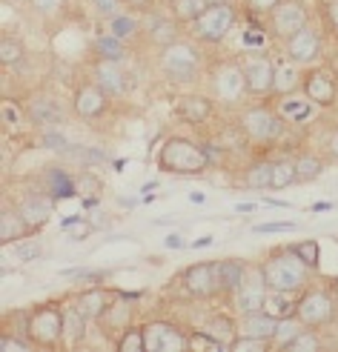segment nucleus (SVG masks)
Here are the masks:
<instances>
[{
  "label": "nucleus",
  "instance_id": "obj_46",
  "mask_svg": "<svg viewBox=\"0 0 338 352\" xmlns=\"http://www.w3.org/2000/svg\"><path fill=\"white\" fill-rule=\"evenodd\" d=\"M209 329H215V336H226V332L233 329V321H229V318H215L209 324Z\"/></svg>",
  "mask_w": 338,
  "mask_h": 352
},
{
  "label": "nucleus",
  "instance_id": "obj_37",
  "mask_svg": "<svg viewBox=\"0 0 338 352\" xmlns=\"http://www.w3.org/2000/svg\"><path fill=\"white\" fill-rule=\"evenodd\" d=\"M49 184H52V195H55V198H72L75 195V184L69 181L61 169H55L49 175Z\"/></svg>",
  "mask_w": 338,
  "mask_h": 352
},
{
  "label": "nucleus",
  "instance_id": "obj_40",
  "mask_svg": "<svg viewBox=\"0 0 338 352\" xmlns=\"http://www.w3.org/2000/svg\"><path fill=\"white\" fill-rule=\"evenodd\" d=\"M293 252L307 263V267H318V243L315 241H304V243H295Z\"/></svg>",
  "mask_w": 338,
  "mask_h": 352
},
{
  "label": "nucleus",
  "instance_id": "obj_14",
  "mask_svg": "<svg viewBox=\"0 0 338 352\" xmlns=\"http://www.w3.org/2000/svg\"><path fill=\"white\" fill-rule=\"evenodd\" d=\"M244 129L250 132L253 140H270L281 132V123L266 109H250L244 115Z\"/></svg>",
  "mask_w": 338,
  "mask_h": 352
},
{
  "label": "nucleus",
  "instance_id": "obj_45",
  "mask_svg": "<svg viewBox=\"0 0 338 352\" xmlns=\"http://www.w3.org/2000/svg\"><path fill=\"white\" fill-rule=\"evenodd\" d=\"M278 3H281V0H250V9H255V12H273Z\"/></svg>",
  "mask_w": 338,
  "mask_h": 352
},
{
  "label": "nucleus",
  "instance_id": "obj_42",
  "mask_svg": "<svg viewBox=\"0 0 338 352\" xmlns=\"http://www.w3.org/2000/svg\"><path fill=\"white\" fill-rule=\"evenodd\" d=\"M92 6L101 17H109V21L120 14V0H92Z\"/></svg>",
  "mask_w": 338,
  "mask_h": 352
},
{
  "label": "nucleus",
  "instance_id": "obj_21",
  "mask_svg": "<svg viewBox=\"0 0 338 352\" xmlns=\"http://www.w3.org/2000/svg\"><path fill=\"white\" fill-rule=\"evenodd\" d=\"M207 6H209L207 0H172V14H175V21L195 23L207 12Z\"/></svg>",
  "mask_w": 338,
  "mask_h": 352
},
{
  "label": "nucleus",
  "instance_id": "obj_28",
  "mask_svg": "<svg viewBox=\"0 0 338 352\" xmlns=\"http://www.w3.org/2000/svg\"><path fill=\"white\" fill-rule=\"evenodd\" d=\"M266 312L273 315V318H281V321H287L290 315L295 312V304H290V298H287V292H275V295H270L266 298Z\"/></svg>",
  "mask_w": 338,
  "mask_h": 352
},
{
  "label": "nucleus",
  "instance_id": "obj_30",
  "mask_svg": "<svg viewBox=\"0 0 338 352\" xmlns=\"http://www.w3.org/2000/svg\"><path fill=\"white\" fill-rule=\"evenodd\" d=\"M95 52L103 58V60H120L123 58V43L120 38H115V34H109V38H98L95 41Z\"/></svg>",
  "mask_w": 338,
  "mask_h": 352
},
{
  "label": "nucleus",
  "instance_id": "obj_11",
  "mask_svg": "<svg viewBox=\"0 0 338 352\" xmlns=\"http://www.w3.org/2000/svg\"><path fill=\"white\" fill-rule=\"evenodd\" d=\"M244 86L253 95H264L275 86V69L270 63V58H255L244 66Z\"/></svg>",
  "mask_w": 338,
  "mask_h": 352
},
{
  "label": "nucleus",
  "instance_id": "obj_47",
  "mask_svg": "<svg viewBox=\"0 0 338 352\" xmlns=\"http://www.w3.org/2000/svg\"><path fill=\"white\" fill-rule=\"evenodd\" d=\"M324 14H327V21L332 26H338V0H330V3H324Z\"/></svg>",
  "mask_w": 338,
  "mask_h": 352
},
{
  "label": "nucleus",
  "instance_id": "obj_27",
  "mask_svg": "<svg viewBox=\"0 0 338 352\" xmlns=\"http://www.w3.org/2000/svg\"><path fill=\"white\" fill-rule=\"evenodd\" d=\"M149 41L158 43V46H172V43H178V26H175V21H158V23L149 29Z\"/></svg>",
  "mask_w": 338,
  "mask_h": 352
},
{
  "label": "nucleus",
  "instance_id": "obj_35",
  "mask_svg": "<svg viewBox=\"0 0 338 352\" xmlns=\"http://www.w3.org/2000/svg\"><path fill=\"white\" fill-rule=\"evenodd\" d=\"M129 312H132V309H129L127 304H115V307H109V309L101 315V318H103V327H106V329H115L118 324H120V327H127V324H129Z\"/></svg>",
  "mask_w": 338,
  "mask_h": 352
},
{
  "label": "nucleus",
  "instance_id": "obj_26",
  "mask_svg": "<svg viewBox=\"0 0 338 352\" xmlns=\"http://www.w3.org/2000/svg\"><path fill=\"white\" fill-rule=\"evenodd\" d=\"M295 86H301V75H298V63H281L275 69V89L278 92H290L295 89Z\"/></svg>",
  "mask_w": 338,
  "mask_h": 352
},
{
  "label": "nucleus",
  "instance_id": "obj_15",
  "mask_svg": "<svg viewBox=\"0 0 338 352\" xmlns=\"http://www.w3.org/2000/svg\"><path fill=\"white\" fill-rule=\"evenodd\" d=\"M304 95L318 107H330L335 100V83L327 72H310L304 78Z\"/></svg>",
  "mask_w": 338,
  "mask_h": 352
},
{
  "label": "nucleus",
  "instance_id": "obj_55",
  "mask_svg": "<svg viewBox=\"0 0 338 352\" xmlns=\"http://www.w3.org/2000/svg\"><path fill=\"white\" fill-rule=\"evenodd\" d=\"M209 243H212V235H204V238H198L192 243V250H201V246H209Z\"/></svg>",
  "mask_w": 338,
  "mask_h": 352
},
{
  "label": "nucleus",
  "instance_id": "obj_54",
  "mask_svg": "<svg viewBox=\"0 0 338 352\" xmlns=\"http://www.w3.org/2000/svg\"><path fill=\"white\" fill-rule=\"evenodd\" d=\"M330 155H332V157H338V132H332V135H330Z\"/></svg>",
  "mask_w": 338,
  "mask_h": 352
},
{
  "label": "nucleus",
  "instance_id": "obj_18",
  "mask_svg": "<svg viewBox=\"0 0 338 352\" xmlns=\"http://www.w3.org/2000/svg\"><path fill=\"white\" fill-rule=\"evenodd\" d=\"M218 275H221V292H226V295H235L238 292V287L244 284V275H246V270H244V263L241 261H218Z\"/></svg>",
  "mask_w": 338,
  "mask_h": 352
},
{
  "label": "nucleus",
  "instance_id": "obj_38",
  "mask_svg": "<svg viewBox=\"0 0 338 352\" xmlns=\"http://www.w3.org/2000/svg\"><path fill=\"white\" fill-rule=\"evenodd\" d=\"M293 181H298V178H295V164L278 161V164L273 166V186L281 189V186H287V184H293Z\"/></svg>",
  "mask_w": 338,
  "mask_h": 352
},
{
  "label": "nucleus",
  "instance_id": "obj_49",
  "mask_svg": "<svg viewBox=\"0 0 338 352\" xmlns=\"http://www.w3.org/2000/svg\"><path fill=\"white\" fill-rule=\"evenodd\" d=\"M46 144H49L52 149H58V152H66V146H69V144H66V140H63L61 135H52V132L46 135Z\"/></svg>",
  "mask_w": 338,
  "mask_h": 352
},
{
  "label": "nucleus",
  "instance_id": "obj_33",
  "mask_svg": "<svg viewBox=\"0 0 338 352\" xmlns=\"http://www.w3.org/2000/svg\"><path fill=\"white\" fill-rule=\"evenodd\" d=\"M318 175H321V161H318V157L304 155L301 161H295V178L298 181H313Z\"/></svg>",
  "mask_w": 338,
  "mask_h": 352
},
{
  "label": "nucleus",
  "instance_id": "obj_23",
  "mask_svg": "<svg viewBox=\"0 0 338 352\" xmlns=\"http://www.w3.org/2000/svg\"><path fill=\"white\" fill-rule=\"evenodd\" d=\"M29 115H32L34 123H43V126H49V123H58V118H61V112H58V107H55V100H49V98L32 100Z\"/></svg>",
  "mask_w": 338,
  "mask_h": 352
},
{
  "label": "nucleus",
  "instance_id": "obj_4",
  "mask_svg": "<svg viewBox=\"0 0 338 352\" xmlns=\"http://www.w3.org/2000/svg\"><path fill=\"white\" fill-rule=\"evenodd\" d=\"M161 69L172 80H192L195 75H198V69H201V55H198V49L189 46V43L164 46Z\"/></svg>",
  "mask_w": 338,
  "mask_h": 352
},
{
  "label": "nucleus",
  "instance_id": "obj_1",
  "mask_svg": "<svg viewBox=\"0 0 338 352\" xmlns=\"http://www.w3.org/2000/svg\"><path fill=\"white\" fill-rule=\"evenodd\" d=\"M264 278H266V287L275 292H298L307 284V263L293 250L278 252L273 261L264 263Z\"/></svg>",
  "mask_w": 338,
  "mask_h": 352
},
{
  "label": "nucleus",
  "instance_id": "obj_9",
  "mask_svg": "<svg viewBox=\"0 0 338 352\" xmlns=\"http://www.w3.org/2000/svg\"><path fill=\"white\" fill-rule=\"evenodd\" d=\"M235 304H238V309L244 315L264 309V304H266V278H264V270H258L253 275H244V284L235 292Z\"/></svg>",
  "mask_w": 338,
  "mask_h": 352
},
{
  "label": "nucleus",
  "instance_id": "obj_48",
  "mask_svg": "<svg viewBox=\"0 0 338 352\" xmlns=\"http://www.w3.org/2000/svg\"><path fill=\"white\" fill-rule=\"evenodd\" d=\"M58 3H61V0H32V9L34 12H52Z\"/></svg>",
  "mask_w": 338,
  "mask_h": 352
},
{
  "label": "nucleus",
  "instance_id": "obj_34",
  "mask_svg": "<svg viewBox=\"0 0 338 352\" xmlns=\"http://www.w3.org/2000/svg\"><path fill=\"white\" fill-rule=\"evenodd\" d=\"M120 352H144L147 349V338H144V329H127L118 341Z\"/></svg>",
  "mask_w": 338,
  "mask_h": 352
},
{
  "label": "nucleus",
  "instance_id": "obj_16",
  "mask_svg": "<svg viewBox=\"0 0 338 352\" xmlns=\"http://www.w3.org/2000/svg\"><path fill=\"white\" fill-rule=\"evenodd\" d=\"M241 327H244V336L273 341L275 332H278V318H273L270 312H246Z\"/></svg>",
  "mask_w": 338,
  "mask_h": 352
},
{
  "label": "nucleus",
  "instance_id": "obj_3",
  "mask_svg": "<svg viewBox=\"0 0 338 352\" xmlns=\"http://www.w3.org/2000/svg\"><path fill=\"white\" fill-rule=\"evenodd\" d=\"M235 23V6L233 3H212L207 12L195 21V34L204 43H221L226 38V32Z\"/></svg>",
  "mask_w": 338,
  "mask_h": 352
},
{
  "label": "nucleus",
  "instance_id": "obj_22",
  "mask_svg": "<svg viewBox=\"0 0 338 352\" xmlns=\"http://www.w3.org/2000/svg\"><path fill=\"white\" fill-rule=\"evenodd\" d=\"M21 215L26 218L29 226H41V223L52 215V206H49V201H43V198H29V201H23V206H21Z\"/></svg>",
  "mask_w": 338,
  "mask_h": 352
},
{
  "label": "nucleus",
  "instance_id": "obj_36",
  "mask_svg": "<svg viewBox=\"0 0 338 352\" xmlns=\"http://www.w3.org/2000/svg\"><path fill=\"white\" fill-rule=\"evenodd\" d=\"M284 349H293V352H298V349H304V352H315V349H321V338L318 336H313L310 329H301L298 336L284 346Z\"/></svg>",
  "mask_w": 338,
  "mask_h": 352
},
{
  "label": "nucleus",
  "instance_id": "obj_52",
  "mask_svg": "<svg viewBox=\"0 0 338 352\" xmlns=\"http://www.w3.org/2000/svg\"><path fill=\"white\" fill-rule=\"evenodd\" d=\"M167 246H169V250H181V246H184L181 235H169V238H167Z\"/></svg>",
  "mask_w": 338,
  "mask_h": 352
},
{
  "label": "nucleus",
  "instance_id": "obj_2",
  "mask_svg": "<svg viewBox=\"0 0 338 352\" xmlns=\"http://www.w3.org/2000/svg\"><path fill=\"white\" fill-rule=\"evenodd\" d=\"M209 164V155L204 152V146H195L184 138H172L161 149V169L172 172V175H198L204 172Z\"/></svg>",
  "mask_w": 338,
  "mask_h": 352
},
{
  "label": "nucleus",
  "instance_id": "obj_6",
  "mask_svg": "<svg viewBox=\"0 0 338 352\" xmlns=\"http://www.w3.org/2000/svg\"><path fill=\"white\" fill-rule=\"evenodd\" d=\"M307 23V9L298 0H281V3L270 12V26L278 38H290L301 26Z\"/></svg>",
  "mask_w": 338,
  "mask_h": 352
},
{
  "label": "nucleus",
  "instance_id": "obj_29",
  "mask_svg": "<svg viewBox=\"0 0 338 352\" xmlns=\"http://www.w3.org/2000/svg\"><path fill=\"white\" fill-rule=\"evenodd\" d=\"M246 186L250 189H266L273 186V166L270 164H255L246 169Z\"/></svg>",
  "mask_w": 338,
  "mask_h": 352
},
{
  "label": "nucleus",
  "instance_id": "obj_43",
  "mask_svg": "<svg viewBox=\"0 0 338 352\" xmlns=\"http://www.w3.org/2000/svg\"><path fill=\"white\" fill-rule=\"evenodd\" d=\"M266 344H270V341H264V338H253V336H246V338H241V341H233V349L235 352H241V349H264Z\"/></svg>",
  "mask_w": 338,
  "mask_h": 352
},
{
  "label": "nucleus",
  "instance_id": "obj_8",
  "mask_svg": "<svg viewBox=\"0 0 338 352\" xmlns=\"http://www.w3.org/2000/svg\"><path fill=\"white\" fill-rule=\"evenodd\" d=\"M295 315L301 324L307 327H321L332 318V301L327 298V292H307L301 301L295 304Z\"/></svg>",
  "mask_w": 338,
  "mask_h": 352
},
{
  "label": "nucleus",
  "instance_id": "obj_24",
  "mask_svg": "<svg viewBox=\"0 0 338 352\" xmlns=\"http://www.w3.org/2000/svg\"><path fill=\"white\" fill-rule=\"evenodd\" d=\"M26 218L21 215V212H3V221H0V238H3V243L6 241H17L23 232H26ZM32 230V226H29Z\"/></svg>",
  "mask_w": 338,
  "mask_h": 352
},
{
  "label": "nucleus",
  "instance_id": "obj_56",
  "mask_svg": "<svg viewBox=\"0 0 338 352\" xmlns=\"http://www.w3.org/2000/svg\"><path fill=\"white\" fill-rule=\"evenodd\" d=\"M250 209H255V204H238V212H250Z\"/></svg>",
  "mask_w": 338,
  "mask_h": 352
},
{
  "label": "nucleus",
  "instance_id": "obj_41",
  "mask_svg": "<svg viewBox=\"0 0 338 352\" xmlns=\"http://www.w3.org/2000/svg\"><path fill=\"white\" fill-rule=\"evenodd\" d=\"M21 55H23L21 43H14L12 38H3V43H0V60H3L6 66H12V63L21 60Z\"/></svg>",
  "mask_w": 338,
  "mask_h": 352
},
{
  "label": "nucleus",
  "instance_id": "obj_19",
  "mask_svg": "<svg viewBox=\"0 0 338 352\" xmlns=\"http://www.w3.org/2000/svg\"><path fill=\"white\" fill-rule=\"evenodd\" d=\"M178 115H181L184 120H189V123H204L212 115V103L207 98H198V95L181 98V103H178Z\"/></svg>",
  "mask_w": 338,
  "mask_h": 352
},
{
  "label": "nucleus",
  "instance_id": "obj_13",
  "mask_svg": "<svg viewBox=\"0 0 338 352\" xmlns=\"http://www.w3.org/2000/svg\"><path fill=\"white\" fill-rule=\"evenodd\" d=\"M106 109V92L98 83H86L75 92V112L81 118H98Z\"/></svg>",
  "mask_w": 338,
  "mask_h": 352
},
{
  "label": "nucleus",
  "instance_id": "obj_53",
  "mask_svg": "<svg viewBox=\"0 0 338 352\" xmlns=\"http://www.w3.org/2000/svg\"><path fill=\"white\" fill-rule=\"evenodd\" d=\"M0 349H26V346L17 344V341H12V338H3V341H0Z\"/></svg>",
  "mask_w": 338,
  "mask_h": 352
},
{
  "label": "nucleus",
  "instance_id": "obj_51",
  "mask_svg": "<svg viewBox=\"0 0 338 352\" xmlns=\"http://www.w3.org/2000/svg\"><path fill=\"white\" fill-rule=\"evenodd\" d=\"M246 43H253V46L258 43V46H261V43H264V34H261V32L255 34V29H250V32H246Z\"/></svg>",
  "mask_w": 338,
  "mask_h": 352
},
{
  "label": "nucleus",
  "instance_id": "obj_39",
  "mask_svg": "<svg viewBox=\"0 0 338 352\" xmlns=\"http://www.w3.org/2000/svg\"><path fill=\"white\" fill-rule=\"evenodd\" d=\"M138 29V23L132 21V17H127V14H118V17H112V23H109V32L115 34V38H129V34Z\"/></svg>",
  "mask_w": 338,
  "mask_h": 352
},
{
  "label": "nucleus",
  "instance_id": "obj_31",
  "mask_svg": "<svg viewBox=\"0 0 338 352\" xmlns=\"http://www.w3.org/2000/svg\"><path fill=\"white\" fill-rule=\"evenodd\" d=\"M241 83H244V72H238V69H229V72H224V75L215 80L218 92H221L224 98H235V95L241 92Z\"/></svg>",
  "mask_w": 338,
  "mask_h": 352
},
{
  "label": "nucleus",
  "instance_id": "obj_50",
  "mask_svg": "<svg viewBox=\"0 0 338 352\" xmlns=\"http://www.w3.org/2000/svg\"><path fill=\"white\" fill-rule=\"evenodd\" d=\"M17 255H21V258H34V255H38V246H34V243L21 246V250H17Z\"/></svg>",
  "mask_w": 338,
  "mask_h": 352
},
{
  "label": "nucleus",
  "instance_id": "obj_17",
  "mask_svg": "<svg viewBox=\"0 0 338 352\" xmlns=\"http://www.w3.org/2000/svg\"><path fill=\"white\" fill-rule=\"evenodd\" d=\"M95 83L101 86L106 95H123V92H127V80H123V75H120V69H118L115 60H101L95 66Z\"/></svg>",
  "mask_w": 338,
  "mask_h": 352
},
{
  "label": "nucleus",
  "instance_id": "obj_44",
  "mask_svg": "<svg viewBox=\"0 0 338 352\" xmlns=\"http://www.w3.org/2000/svg\"><path fill=\"white\" fill-rule=\"evenodd\" d=\"M295 230V223L290 221H281V223H261L258 226V232H293Z\"/></svg>",
  "mask_w": 338,
  "mask_h": 352
},
{
  "label": "nucleus",
  "instance_id": "obj_5",
  "mask_svg": "<svg viewBox=\"0 0 338 352\" xmlns=\"http://www.w3.org/2000/svg\"><path fill=\"white\" fill-rule=\"evenodd\" d=\"M29 336L38 341L41 346L58 344V338L63 336V312H58L55 307L34 309L32 318H29Z\"/></svg>",
  "mask_w": 338,
  "mask_h": 352
},
{
  "label": "nucleus",
  "instance_id": "obj_57",
  "mask_svg": "<svg viewBox=\"0 0 338 352\" xmlns=\"http://www.w3.org/2000/svg\"><path fill=\"white\" fill-rule=\"evenodd\" d=\"M129 3H135V6H144V3H149V0H129Z\"/></svg>",
  "mask_w": 338,
  "mask_h": 352
},
{
  "label": "nucleus",
  "instance_id": "obj_7",
  "mask_svg": "<svg viewBox=\"0 0 338 352\" xmlns=\"http://www.w3.org/2000/svg\"><path fill=\"white\" fill-rule=\"evenodd\" d=\"M184 287L189 295L209 298L221 292V275H218V263H195L184 272Z\"/></svg>",
  "mask_w": 338,
  "mask_h": 352
},
{
  "label": "nucleus",
  "instance_id": "obj_12",
  "mask_svg": "<svg viewBox=\"0 0 338 352\" xmlns=\"http://www.w3.org/2000/svg\"><path fill=\"white\" fill-rule=\"evenodd\" d=\"M144 338H147V349L152 352H164V349H181L187 344V338L169 324H149L144 329Z\"/></svg>",
  "mask_w": 338,
  "mask_h": 352
},
{
  "label": "nucleus",
  "instance_id": "obj_32",
  "mask_svg": "<svg viewBox=\"0 0 338 352\" xmlns=\"http://www.w3.org/2000/svg\"><path fill=\"white\" fill-rule=\"evenodd\" d=\"M310 98L304 100V98H287L281 103V115L284 118H290V120H304V118H310Z\"/></svg>",
  "mask_w": 338,
  "mask_h": 352
},
{
  "label": "nucleus",
  "instance_id": "obj_25",
  "mask_svg": "<svg viewBox=\"0 0 338 352\" xmlns=\"http://www.w3.org/2000/svg\"><path fill=\"white\" fill-rule=\"evenodd\" d=\"M83 318L86 315L78 307L63 312V338H66V344H78L83 338Z\"/></svg>",
  "mask_w": 338,
  "mask_h": 352
},
{
  "label": "nucleus",
  "instance_id": "obj_20",
  "mask_svg": "<svg viewBox=\"0 0 338 352\" xmlns=\"http://www.w3.org/2000/svg\"><path fill=\"white\" fill-rule=\"evenodd\" d=\"M78 309L86 315V318H101V315L109 309V301H106L103 289H89L78 298Z\"/></svg>",
  "mask_w": 338,
  "mask_h": 352
},
{
  "label": "nucleus",
  "instance_id": "obj_10",
  "mask_svg": "<svg viewBox=\"0 0 338 352\" xmlns=\"http://www.w3.org/2000/svg\"><path fill=\"white\" fill-rule=\"evenodd\" d=\"M318 49H321V43H318V34L313 29H307V26H301L295 34H290V38H287V55L298 66L313 63L318 58Z\"/></svg>",
  "mask_w": 338,
  "mask_h": 352
}]
</instances>
